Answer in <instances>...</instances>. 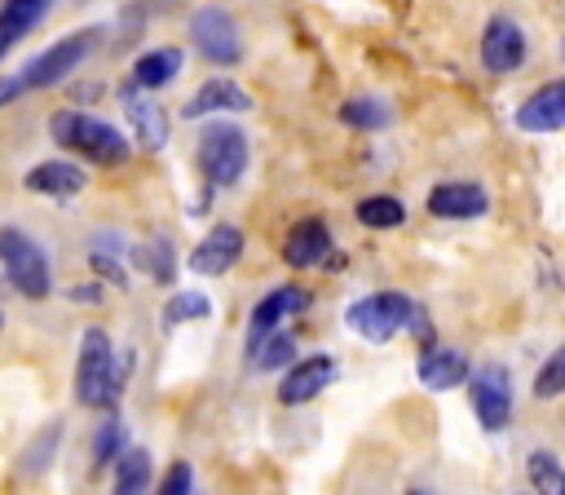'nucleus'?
<instances>
[{"label": "nucleus", "mask_w": 565, "mask_h": 495, "mask_svg": "<svg viewBox=\"0 0 565 495\" xmlns=\"http://www.w3.org/2000/svg\"><path fill=\"white\" fill-rule=\"evenodd\" d=\"M225 110H252V93L238 88V80H203L199 93L181 106V119H203V115H225Z\"/></svg>", "instance_id": "14"}, {"label": "nucleus", "mask_w": 565, "mask_h": 495, "mask_svg": "<svg viewBox=\"0 0 565 495\" xmlns=\"http://www.w3.org/2000/svg\"><path fill=\"white\" fill-rule=\"evenodd\" d=\"M137 265L150 270L159 283H168V278H172V265H177V261H172V243H168V239L141 243V247H137Z\"/></svg>", "instance_id": "29"}, {"label": "nucleus", "mask_w": 565, "mask_h": 495, "mask_svg": "<svg viewBox=\"0 0 565 495\" xmlns=\"http://www.w3.org/2000/svg\"><path fill=\"white\" fill-rule=\"evenodd\" d=\"M0 327H4V318H0Z\"/></svg>", "instance_id": "35"}, {"label": "nucleus", "mask_w": 565, "mask_h": 495, "mask_svg": "<svg viewBox=\"0 0 565 495\" xmlns=\"http://www.w3.org/2000/svg\"><path fill=\"white\" fill-rule=\"evenodd\" d=\"M199 168L207 177L212 190H225V186H238V177L247 172V133L238 124H207L199 133Z\"/></svg>", "instance_id": "5"}, {"label": "nucleus", "mask_w": 565, "mask_h": 495, "mask_svg": "<svg viewBox=\"0 0 565 495\" xmlns=\"http://www.w3.org/2000/svg\"><path fill=\"white\" fill-rule=\"evenodd\" d=\"M238 256H243V230L216 221V225L190 247V270H194V274H225Z\"/></svg>", "instance_id": "12"}, {"label": "nucleus", "mask_w": 565, "mask_h": 495, "mask_svg": "<svg viewBox=\"0 0 565 495\" xmlns=\"http://www.w3.org/2000/svg\"><path fill=\"white\" fill-rule=\"evenodd\" d=\"M0 265H4L9 283H13L22 296L44 301V296L53 292V270H49L44 247H40L26 230H18V225H0Z\"/></svg>", "instance_id": "4"}, {"label": "nucleus", "mask_w": 565, "mask_h": 495, "mask_svg": "<svg viewBox=\"0 0 565 495\" xmlns=\"http://www.w3.org/2000/svg\"><path fill=\"white\" fill-rule=\"evenodd\" d=\"M49 13V0H4L0 4V57Z\"/></svg>", "instance_id": "21"}, {"label": "nucleus", "mask_w": 565, "mask_h": 495, "mask_svg": "<svg viewBox=\"0 0 565 495\" xmlns=\"http://www.w3.org/2000/svg\"><path fill=\"white\" fill-rule=\"evenodd\" d=\"M22 186H26L31 194L71 199V194H79V190L88 186V172H84L79 164H66V159H44V164H35V168L22 177Z\"/></svg>", "instance_id": "18"}, {"label": "nucleus", "mask_w": 565, "mask_h": 495, "mask_svg": "<svg viewBox=\"0 0 565 495\" xmlns=\"http://www.w3.org/2000/svg\"><path fill=\"white\" fill-rule=\"evenodd\" d=\"M358 221L371 225V230H393V225L406 221V208H402V199H393V194H371V199L358 203Z\"/></svg>", "instance_id": "23"}, {"label": "nucleus", "mask_w": 565, "mask_h": 495, "mask_svg": "<svg viewBox=\"0 0 565 495\" xmlns=\"http://www.w3.org/2000/svg\"><path fill=\"white\" fill-rule=\"evenodd\" d=\"M530 477L539 482V495H561V486H565V473H561L552 451H534L530 455Z\"/></svg>", "instance_id": "30"}, {"label": "nucleus", "mask_w": 565, "mask_h": 495, "mask_svg": "<svg viewBox=\"0 0 565 495\" xmlns=\"http://www.w3.org/2000/svg\"><path fill=\"white\" fill-rule=\"evenodd\" d=\"M521 62H525V31L512 18L494 13L481 31V66L490 75H512Z\"/></svg>", "instance_id": "10"}, {"label": "nucleus", "mask_w": 565, "mask_h": 495, "mask_svg": "<svg viewBox=\"0 0 565 495\" xmlns=\"http://www.w3.org/2000/svg\"><path fill=\"white\" fill-rule=\"evenodd\" d=\"M411 495H428V491H419V486H415V491H411Z\"/></svg>", "instance_id": "34"}, {"label": "nucleus", "mask_w": 565, "mask_h": 495, "mask_svg": "<svg viewBox=\"0 0 565 495\" xmlns=\"http://www.w3.org/2000/svg\"><path fill=\"white\" fill-rule=\"evenodd\" d=\"M340 119L349 128H388L393 124V110L380 97H353V102L340 106Z\"/></svg>", "instance_id": "24"}, {"label": "nucleus", "mask_w": 565, "mask_h": 495, "mask_svg": "<svg viewBox=\"0 0 565 495\" xmlns=\"http://www.w3.org/2000/svg\"><path fill=\"white\" fill-rule=\"evenodd\" d=\"M344 323L371 340V345H384L393 340L397 331H415L419 340H433V323H428V309L419 301H411L406 292H371L362 301H353L344 309Z\"/></svg>", "instance_id": "1"}, {"label": "nucleus", "mask_w": 565, "mask_h": 495, "mask_svg": "<svg viewBox=\"0 0 565 495\" xmlns=\"http://www.w3.org/2000/svg\"><path fill=\"white\" fill-rule=\"evenodd\" d=\"M556 393H565V345H556L534 376V398H556Z\"/></svg>", "instance_id": "28"}, {"label": "nucleus", "mask_w": 565, "mask_h": 495, "mask_svg": "<svg viewBox=\"0 0 565 495\" xmlns=\"http://www.w3.org/2000/svg\"><path fill=\"white\" fill-rule=\"evenodd\" d=\"M119 446H124V420L110 411V415L97 424V433H93V464L102 468L106 460H115V455H119Z\"/></svg>", "instance_id": "27"}, {"label": "nucleus", "mask_w": 565, "mask_h": 495, "mask_svg": "<svg viewBox=\"0 0 565 495\" xmlns=\"http://www.w3.org/2000/svg\"><path fill=\"white\" fill-rule=\"evenodd\" d=\"M415 376H419L424 389H455V385L472 380V367H468V358H463L459 349H450V345H428L424 358H419V367H415Z\"/></svg>", "instance_id": "19"}, {"label": "nucleus", "mask_w": 565, "mask_h": 495, "mask_svg": "<svg viewBox=\"0 0 565 495\" xmlns=\"http://www.w3.org/2000/svg\"><path fill=\"white\" fill-rule=\"evenodd\" d=\"M291 358H296L291 331H274L269 340H260L256 349H247V362H252L256 371H274V367H282V362H291Z\"/></svg>", "instance_id": "25"}, {"label": "nucleus", "mask_w": 565, "mask_h": 495, "mask_svg": "<svg viewBox=\"0 0 565 495\" xmlns=\"http://www.w3.org/2000/svg\"><path fill=\"white\" fill-rule=\"evenodd\" d=\"M53 446H57V424H49L44 446H40V442H31V451L22 455V468H26V473H44V468H49V460H53Z\"/></svg>", "instance_id": "32"}, {"label": "nucleus", "mask_w": 565, "mask_h": 495, "mask_svg": "<svg viewBox=\"0 0 565 495\" xmlns=\"http://www.w3.org/2000/svg\"><path fill=\"white\" fill-rule=\"evenodd\" d=\"M26 88H22V80L18 75H0V106H9V102H18Z\"/></svg>", "instance_id": "33"}, {"label": "nucleus", "mask_w": 565, "mask_h": 495, "mask_svg": "<svg viewBox=\"0 0 565 495\" xmlns=\"http://www.w3.org/2000/svg\"><path fill=\"white\" fill-rule=\"evenodd\" d=\"M516 128L521 133H556V128H565V80H552V84L534 88L516 106Z\"/></svg>", "instance_id": "13"}, {"label": "nucleus", "mask_w": 565, "mask_h": 495, "mask_svg": "<svg viewBox=\"0 0 565 495\" xmlns=\"http://www.w3.org/2000/svg\"><path fill=\"white\" fill-rule=\"evenodd\" d=\"M335 380V358L331 354H309V358H296L278 385V398L282 407H300L309 398H318L327 385Z\"/></svg>", "instance_id": "11"}, {"label": "nucleus", "mask_w": 565, "mask_h": 495, "mask_svg": "<svg viewBox=\"0 0 565 495\" xmlns=\"http://www.w3.org/2000/svg\"><path fill=\"white\" fill-rule=\"evenodd\" d=\"M561 495H565V486H561Z\"/></svg>", "instance_id": "36"}, {"label": "nucleus", "mask_w": 565, "mask_h": 495, "mask_svg": "<svg viewBox=\"0 0 565 495\" xmlns=\"http://www.w3.org/2000/svg\"><path fill=\"white\" fill-rule=\"evenodd\" d=\"M212 314V301L203 292H172L168 305H163V327H177V323H190V318H207Z\"/></svg>", "instance_id": "26"}, {"label": "nucleus", "mask_w": 565, "mask_h": 495, "mask_svg": "<svg viewBox=\"0 0 565 495\" xmlns=\"http://www.w3.org/2000/svg\"><path fill=\"white\" fill-rule=\"evenodd\" d=\"M146 486H150V451L132 446L115 464V491L110 495H146Z\"/></svg>", "instance_id": "22"}, {"label": "nucleus", "mask_w": 565, "mask_h": 495, "mask_svg": "<svg viewBox=\"0 0 565 495\" xmlns=\"http://www.w3.org/2000/svg\"><path fill=\"white\" fill-rule=\"evenodd\" d=\"M190 486H194V468H190L185 460H177V464L163 473V482H159L154 495H190Z\"/></svg>", "instance_id": "31"}, {"label": "nucleus", "mask_w": 565, "mask_h": 495, "mask_svg": "<svg viewBox=\"0 0 565 495\" xmlns=\"http://www.w3.org/2000/svg\"><path fill=\"white\" fill-rule=\"evenodd\" d=\"M181 62H185V53L181 49H146L137 62H132V88H141V93H154V88H163V84H172L177 75H181Z\"/></svg>", "instance_id": "20"}, {"label": "nucleus", "mask_w": 565, "mask_h": 495, "mask_svg": "<svg viewBox=\"0 0 565 495\" xmlns=\"http://www.w3.org/2000/svg\"><path fill=\"white\" fill-rule=\"evenodd\" d=\"M49 133H53L57 146L79 150L84 159L106 164V168H119V164L132 155L128 137H124L115 124H106V119H97V115H88V110H57V115L49 119Z\"/></svg>", "instance_id": "2"}, {"label": "nucleus", "mask_w": 565, "mask_h": 495, "mask_svg": "<svg viewBox=\"0 0 565 495\" xmlns=\"http://www.w3.org/2000/svg\"><path fill=\"white\" fill-rule=\"evenodd\" d=\"M88 49H93V31H75V35L53 40L44 53H35V57L18 71L22 88L31 93V88H53V84H62V80L88 57Z\"/></svg>", "instance_id": "6"}, {"label": "nucleus", "mask_w": 565, "mask_h": 495, "mask_svg": "<svg viewBox=\"0 0 565 495\" xmlns=\"http://www.w3.org/2000/svg\"><path fill=\"white\" fill-rule=\"evenodd\" d=\"M309 309V292L296 287V283H282L274 292H265L247 318V349H256L260 340H269L278 331V323H287L291 314H305Z\"/></svg>", "instance_id": "9"}, {"label": "nucleus", "mask_w": 565, "mask_h": 495, "mask_svg": "<svg viewBox=\"0 0 565 495\" xmlns=\"http://www.w3.org/2000/svg\"><path fill=\"white\" fill-rule=\"evenodd\" d=\"M119 106H124V115H128V124H132L141 150H159V146L168 141V119H163V110H159V102H154L150 93H141V88L128 84V88L119 93Z\"/></svg>", "instance_id": "15"}, {"label": "nucleus", "mask_w": 565, "mask_h": 495, "mask_svg": "<svg viewBox=\"0 0 565 495\" xmlns=\"http://www.w3.org/2000/svg\"><path fill=\"white\" fill-rule=\"evenodd\" d=\"M490 199L477 181H441L428 190V212L433 217H450V221H468V217H486Z\"/></svg>", "instance_id": "16"}, {"label": "nucleus", "mask_w": 565, "mask_h": 495, "mask_svg": "<svg viewBox=\"0 0 565 495\" xmlns=\"http://www.w3.org/2000/svg\"><path fill=\"white\" fill-rule=\"evenodd\" d=\"M119 385V362H115V345L102 327H88L79 340V362H75V398L79 407H110Z\"/></svg>", "instance_id": "3"}, {"label": "nucleus", "mask_w": 565, "mask_h": 495, "mask_svg": "<svg viewBox=\"0 0 565 495\" xmlns=\"http://www.w3.org/2000/svg\"><path fill=\"white\" fill-rule=\"evenodd\" d=\"M190 40L199 44V53L207 57V62H216V66H234L238 57H243V44H238V27H234V18L225 13V9H199L194 18H190Z\"/></svg>", "instance_id": "8"}, {"label": "nucleus", "mask_w": 565, "mask_h": 495, "mask_svg": "<svg viewBox=\"0 0 565 495\" xmlns=\"http://www.w3.org/2000/svg\"><path fill=\"white\" fill-rule=\"evenodd\" d=\"M468 402L486 433H503L512 420V380L503 367H481L468 380Z\"/></svg>", "instance_id": "7"}, {"label": "nucleus", "mask_w": 565, "mask_h": 495, "mask_svg": "<svg viewBox=\"0 0 565 495\" xmlns=\"http://www.w3.org/2000/svg\"><path fill=\"white\" fill-rule=\"evenodd\" d=\"M327 256H331V230H327V221L322 217L296 221L291 234H287V243H282V261L296 265V270H309V265H318Z\"/></svg>", "instance_id": "17"}]
</instances>
